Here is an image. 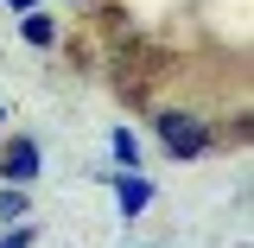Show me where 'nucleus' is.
Masks as SVG:
<instances>
[{"instance_id":"nucleus-1","label":"nucleus","mask_w":254,"mask_h":248,"mask_svg":"<svg viewBox=\"0 0 254 248\" xmlns=\"http://www.w3.org/2000/svg\"><path fill=\"white\" fill-rule=\"evenodd\" d=\"M153 127H159V140L172 147V159H197L203 147H210V127H203V121H190V115H178V108H159Z\"/></svg>"},{"instance_id":"nucleus-2","label":"nucleus","mask_w":254,"mask_h":248,"mask_svg":"<svg viewBox=\"0 0 254 248\" xmlns=\"http://www.w3.org/2000/svg\"><path fill=\"white\" fill-rule=\"evenodd\" d=\"M0 172H6V185H26V178H38V147H32V140H13V147L0 153Z\"/></svg>"},{"instance_id":"nucleus-3","label":"nucleus","mask_w":254,"mask_h":248,"mask_svg":"<svg viewBox=\"0 0 254 248\" xmlns=\"http://www.w3.org/2000/svg\"><path fill=\"white\" fill-rule=\"evenodd\" d=\"M115 191H121V210H127V217H140V210L153 204V185L133 178V172H121V185H115Z\"/></svg>"},{"instance_id":"nucleus-4","label":"nucleus","mask_w":254,"mask_h":248,"mask_svg":"<svg viewBox=\"0 0 254 248\" xmlns=\"http://www.w3.org/2000/svg\"><path fill=\"white\" fill-rule=\"evenodd\" d=\"M19 32H26V45H51V19H45V13H26Z\"/></svg>"},{"instance_id":"nucleus-5","label":"nucleus","mask_w":254,"mask_h":248,"mask_svg":"<svg viewBox=\"0 0 254 248\" xmlns=\"http://www.w3.org/2000/svg\"><path fill=\"white\" fill-rule=\"evenodd\" d=\"M115 159H121L127 172H133V165H140V147H133V134H127V127H121V134H115Z\"/></svg>"},{"instance_id":"nucleus-6","label":"nucleus","mask_w":254,"mask_h":248,"mask_svg":"<svg viewBox=\"0 0 254 248\" xmlns=\"http://www.w3.org/2000/svg\"><path fill=\"white\" fill-rule=\"evenodd\" d=\"M26 217V197L19 191H0V223H19Z\"/></svg>"},{"instance_id":"nucleus-7","label":"nucleus","mask_w":254,"mask_h":248,"mask_svg":"<svg viewBox=\"0 0 254 248\" xmlns=\"http://www.w3.org/2000/svg\"><path fill=\"white\" fill-rule=\"evenodd\" d=\"M0 248H32V229H13V236H6Z\"/></svg>"},{"instance_id":"nucleus-8","label":"nucleus","mask_w":254,"mask_h":248,"mask_svg":"<svg viewBox=\"0 0 254 248\" xmlns=\"http://www.w3.org/2000/svg\"><path fill=\"white\" fill-rule=\"evenodd\" d=\"M13 6H38V0H13Z\"/></svg>"},{"instance_id":"nucleus-9","label":"nucleus","mask_w":254,"mask_h":248,"mask_svg":"<svg viewBox=\"0 0 254 248\" xmlns=\"http://www.w3.org/2000/svg\"><path fill=\"white\" fill-rule=\"evenodd\" d=\"M0 121H6V108H0Z\"/></svg>"}]
</instances>
